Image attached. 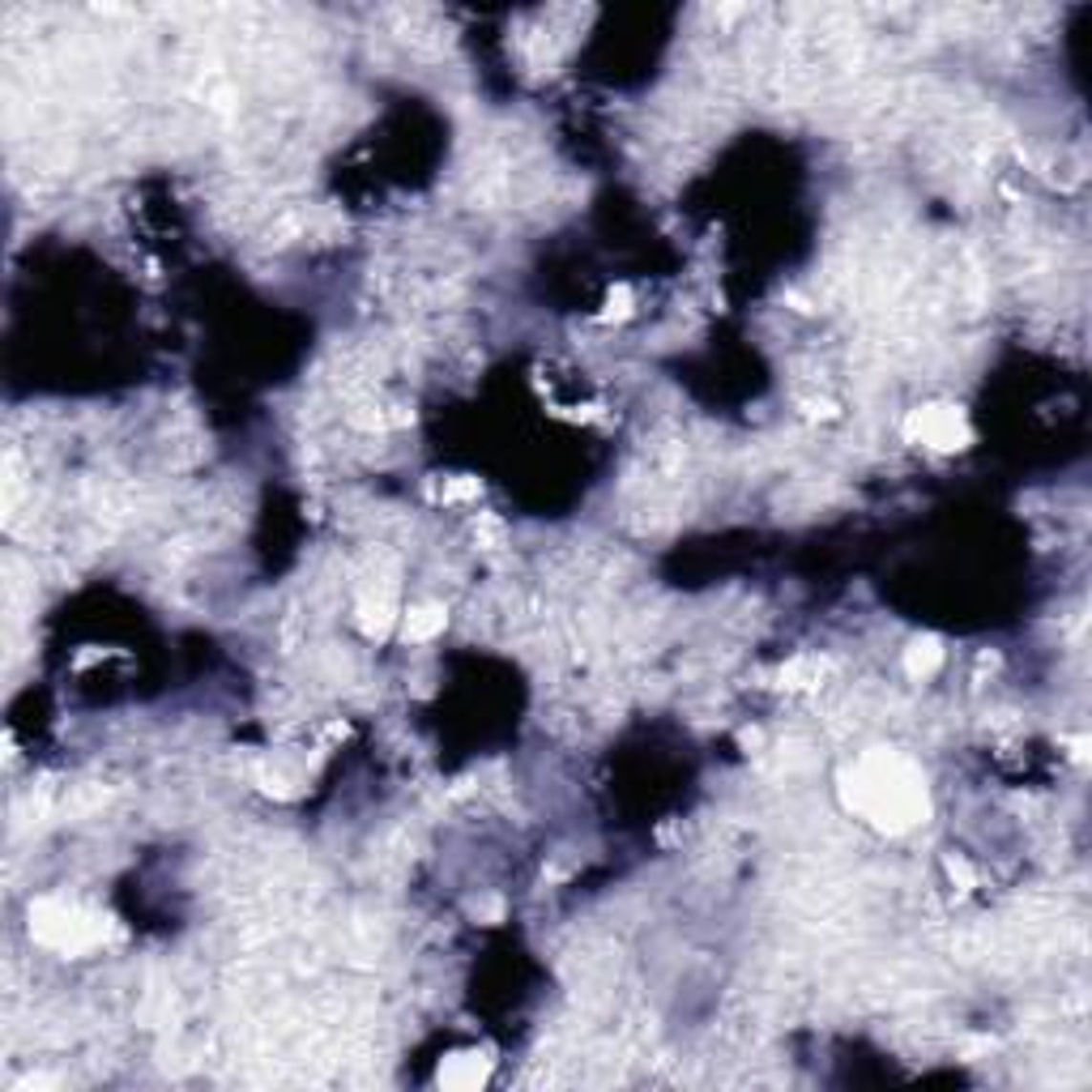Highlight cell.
<instances>
[{
    "label": "cell",
    "instance_id": "cell-5",
    "mask_svg": "<svg viewBox=\"0 0 1092 1092\" xmlns=\"http://www.w3.org/2000/svg\"><path fill=\"white\" fill-rule=\"evenodd\" d=\"M439 628H444V610H439V607H423V610H415L406 619V636L410 640H427L431 632H439Z\"/></svg>",
    "mask_w": 1092,
    "mask_h": 1092
},
{
    "label": "cell",
    "instance_id": "cell-3",
    "mask_svg": "<svg viewBox=\"0 0 1092 1092\" xmlns=\"http://www.w3.org/2000/svg\"><path fill=\"white\" fill-rule=\"evenodd\" d=\"M939 662H943V649H939V640H931V636H926V640H913L910 653H905V670H910L913 678H917V674H922V678L934 674V666H939Z\"/></svg>",
    "mask_w": 1092,
    "mask_h": 1092
},
{
    "label": "cell",
    "instance_id": "cell-4",
    "mask_svg": "<svg viewBox=\"0 0 1092 1092\" xmlns=\"http://www.w3.org/2000/svg\"><path fill=\"white\" fill-rule=\"evenodd\" d=\"M439 1084H448V1088H474V1084H482V1062L479 1059H453L448 1067H439Z\"/></svg>",
    "mask_w": 1092,
    "mask_h": 1092
},
{
    "label": "cell",
    "instance_id": "cell-2",
    "mask_svg": "<svg viewBox=\"0 0 1092 1092\" xmlns=\"http://www.w3.org/2000/svg\"><path fill=\"white\" fill-rule=\"evenodd\" d=\"M910 436L922 439L931 448H965L969 444V423L960 410L952 406H931V410H917L910 418Z\"/></svg>",
    "mask_w": 1092,
    "mask_h": 1092
},
{
    "label": "cell",
    "instance_id": "cell-1",
    "mask_svg": "<svg viewBox=\"0 0 1092 1092\" xmlns=\"http://www.w3.org/2000/svg\"><path fill=\"white\" fill-rule=\"evenodd\" d=\"M853 803H858V811H867L875 824L905 828V824H913L917 806H922V789H917L913 777L901 773V764L862 768L858 785H853Z\"/></svg>",
    "mask_w": 1092,
    "mask_h": 1092
}]
</instances>
